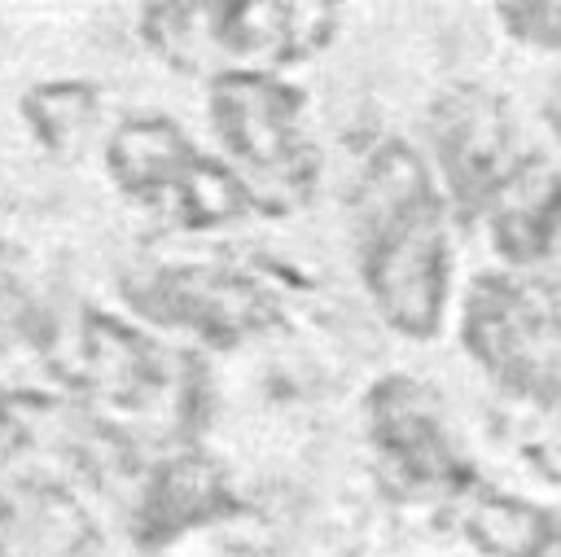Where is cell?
<instances>
[{"label":"cell","mask_w":561,"mask_h":557,"mask_svg":"<svg viewBox=\"0 0 561 557\" xmlns=\"http://www.w3.org/2000/svg\"><path fill=\"white\" fill-rule=\"evenodd\" d=\"M105 175L136 211L180 232H219L254 215L237 171L171 114H127L101 145Z\"/></svg>","instance_id":"cell-5"},{"label":"cell","mask_w":561,"mask_h":557,"mask_svg":"<svg viewBox=\"0 0 561 557\" xmlns=\"http://www.w3.org/2000/svg\"><path fill=\"white\" fill-rule=\"evenodd\" d=\"M491 250L513 268L526 272L543 263L561 246V162L530 154L504 193L482 215Z\"/></svg>","instance_id":"cell-12"},{"label":"cell","mask_w":561,"mask_h":557,"mask_svg":"<svg viewBox=\"0 0 561 557\" xmlns=\"http://www.w3.org/2000/svg\"><path fill=\"white\" fill-rule=\"evenodd\" d=\"M337 26L342 9L324 0H193L140 9V39L149 53L206 79L307 66L337 39Z\"/></svg>","instance_id":"cell-3"},{"label":"cell","mask_w":561,"mask_h":557,"mask_svg":"<svg viewBox=\"0 0 561 557\" xmlns=\"http://www.w3.org/2000/svg\"><path fill=\"white\" fill-rule=\"evenodd\" d=\"M364 434L381 469L416 496H473L478 465L456 434L447 399L412 377L381 373L364 390Z\"/></svg>","instance_id":"cell-9"},{"label":"cell","mask_w":561,"mask_h":557,"mask_svg":"<svg viewBox=\"0 0 561 557\" xmlns=\"http://www.w3.org/2000/svg\"><path fill=\"white\" fill-rule=\"evenodd\" d=\"M425 140L443 197L465 224H482L491 202L530 158L513 105L486 83H447L425 110Z\"/></svg>","instance_id":"cell-8"},{"label":"cell","mask_w":561,"mask_h":557,"mask_svg":"<svg viewBox=\"0 0 561 557\" xmlns=\"http://www.w3.org/2000/svg\"><path fill=\"white\" fill-rule=\"evenodd\" d=\"M500 31L530 53H561V0H500Z\"/></svg>","instance_id":"cell-15"},{"label":"cell","mask_w":561,"mask_h":557,"mask_svg":"<svg viewBox=\"0 0 561 557\" xmlns=\"http://www.w3.org/2000/svg\"><path fill=\"white\" fill-rule=\"evenodd\" d=\"M18 114L48 158L75 162L101 118V88L92 79H39L18 96Z\"/></svg>","instance_id":"cell-14"},{"label":"cell","mask_w":561,"mask_h":557,"mask_svg":"<svg viewBox=\"0 0 561 557\" xmlns=\"http://www.w3.org/2000/svg\"><path fill=\"white\" fill-rule=\"evenodd\" d=\"M0 557H110L88 500L53 474L0 478Z\"/></svg>","instance_id":"cell-11"},{"label":"cell","mask_w":561,"mask_h":557,"mask_svg":"<svg viewBox=\"0 0 561 557\" xmlns=\"http://www.w3.org/2000/svg\"><path fill=\"white\" fill-rule=\"evenodd\" d=\"M39 316H44V303L31 294L26 276L18 272L13 250L0 241V346H13V342L31 346Z\"/></svg>","instance_id":"cell-16"},{"label":"cell","mask_w":561,"mask_h":557,"mask_svg":"<svg viewBox=\"0 0 561 557\" xmlns=\"http://www.w3.org/2000/svg\"><path fill=\"white\" fill-rule=\"evenodd\" d=\"M460 346L517 403H561V303L526 272H478L460 298Z\"/></svg>","instance_id":"cell-6"},{"label":"cell","mask_w":561,"mask_h":557,"mask_svg":"<svg viewBox=\"0 0 561 557\" xmlns=\"http://www.w3.org/2000/svg\"><path fill=\"white\" fill-rule=\"evenodd\" d=\"M351 250L377 320L408 342H430L447 320L456 259L443 184L408 140L390 136L359 162L351 184Z\"/></svg>","instance_id":"cell-1"},{"label":"cell","mask_w":561,"mask_h":557,"mask_svg":"<svg viewBox=\"0 0 561 557\" xmlns=\"http://www.w3.org/2000/svg\"><path fill=\"white\" fill-rule=\"evenodd\" d=\"M206 118L219 158L245 184L254 211L289 215L320 189V145L307 118V92L285 75L232 70L206 83Z\"/></svg>","instance_id":"cell-4"},{"label":"cell","mask_w":561,"mask_h":557,"mask_svg":"<svg viewBox=\"0 0 561 557\" xmlns=\"http://www.w3.org/2000/svg\"><path fill=\"white\" fill-rule=\"evenodd\" d=\"M241 513H245V496L237 491L232 474L202 447H175L158 456L153 469L140 478L127 535L140 553H162Z\"/></svg>","instance_id":"cell-10"},{"label":"cell","mask_w":561,"mask_h":557,"mask_svg":"<svg viewBox=\"0 0 561 557\" xmlns=\"http://www.w3.org/2000/svg\"><path fill=\"white\" fill-rule=\"evenodd\" d=\"M465 539L482 557H548L561 539V518L539 500L478 487L465 509Z\"/></svg>","instance_id":"cell-13"},{"label":"cell","mask_w":561,"mask_h":557,"mask_svg":"<svg viewBox=\"0 0 561 557\" xmlns=\"http://www.w3.org/2000/svg\"><path fill=\"white\" fill-rule=\"evenodd\" d=\"M118 298L136 320L162 333H184L215 351L263 338L285 320V298L276 285L232 263H136L118 276Z\"/></svg>","instance_id":"cell-7"},{"label":"cell","mask_w":561,"mask_h":557,"mask_svg":"<svg viewBox=\"0 0 561 557\" xmlns=\"http://www.w3.org/2000/svg\"><path fill=\"white\" fill-rule=\"evenodd\" d=\"M44 368L61 382L66 399L101 412L105 421L123 417H175L193 425L197 403V360L188 351H167L149 329L114 316L96 303L44 307L35 342Z\"/></svg>","instance_id":"cell-2"},{"label":"cell","mask_w":561,"mask_h":557,"mask_svg":"<svg viewBox=\"0 0 561 557\" xmlns=\"http://www.w3.org/2000/svg\"><path fill=\"white\" fill-rule=\"evenodd\" d=\"M539 114H543V127L552 132V140L561 145V70L548 79V88H543V101H539Z\"/></svg>","instance_id":"cell-17"}]
</instances>
